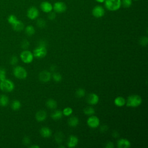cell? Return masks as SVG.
<instances>
[{
	"label": "cell",
	"instance_id": "cell-19",
	"mask_svg": "<svg viewBox=\"0 0 148 148\" xmlns=\"http://www.w3.org/2000/svg\"><path fill=\"white\" fill-rule=\"evenodd\" d=\"M114 103L117 107H121L125 104L126 100L123 97H117L115 99Z\"/></svg>",
	"mask_w": 148,
	"mask_h": 148
},
{
	"label": "cell",
	"instance_id": "cell-15",
	"mask_svg": "<svg viewBox=\"0 0 148 148\" xmlns=\"http://www.w3.org/2000/svg\"><path fill=\"white\" fill-rule=\"evenodd\" d=\"M131 146V142L127 139H120L117 141V147L119 148H128Z\"/></svg>",
	"mask_w": 148,
	"mask_h": 148
},
{
	"label": "cell",
	"instance_id": "cell-7",
	"mask_svg": "<svg viewBox=\"0 0 148 148\" xmlns=\"http://www.w3.org/2000/svg\"><path fill=\"white\" fill-rule=\"evenodd\" d=\"M53 9L56 13H62L66 12L67 9V6L64 3L58 1L54 3V5L53 6Z\"/></svg>",
	"mask_w": 148,
	"mask_h": 148
},
{
	"label": "cell",
	"instance_id": "cell-32",
	"mask_svg": "<svg viewBox=\"0 0 148 148\" xmlns=\"http://www.w3.org/2000/svg\"><path fill=\"white\" fill-rule=\"evenodd\" d=\"M17 20V18L14 15H11L8 17V22L11 25H13V23H15Z\"/></svg>",
	"mask_w": 148,
	"mask_h": 148
},
{
	"label": "cell",
	"instance_id": "cell-29",
	"mask_svg": "<svg viewBox=\"0 0 148 148\" xmlns=\"http://www.w3.org/2000/svg\"><path fill=\"white\" fill-rule=\"evenodd\" d=\"M37 26L41 29H43L45 28L46 27V23L45 22V20L43 19H39L37 20Z\"/></svg>",
	"mask_w": 148,
	"mask_h": 148
},
{
	"label": "cell",
	"instance_id": "cell-10",
	"mask_svg": "<svg viewBox=\"0 0 148 148\" xmlns=\"http://www.w3.org/2000/svg\"><path fill=\"white\" fill-rule=\"evenodd\" d=\"M27 17L31 20H34L37 19L39 16V11L35 7H30L27 13Z\"/></svg>",
	"mask_w": 148,
	"mask_h": 148
},
{
	"label": "cell",
	"instance_id": "cell-33",
	"mask_svg": "<svg viewBox=\"0 0 148 148\" xmlns=\"http://www.w3.org/2000/svg\"><path fill=\"white\" fill-rule=\"evenodd\" d=\"M52 78L53 80L56 82H59L62 80L61 75L58 72H54L52 75Z\"/></svg>",
	"mask_w": 148,
	"mask_h": 148
},
{
	"label": "cell",
	"instance_id": "cell-5",
	"mask_svg": "<svg viewBox=\"0 0 148 148\" xmlns=\"http://www.w3.org/2000/svg\"><path fill=\"white\" fill-rule=\"evenodd\" d=\"M20 58L25 63L29 64V63H30L33 61L34 58V55L30 51L25 50L21 53Z\"/></svg>",
	"mask_w": 148,
	"mask_h": 148
},
{
	"label": "cell",
	"instance_id": "cell-39",
	"mask_svg": "<svg viewBox=\"0 0 148 148\" xmlns=\"http://www.w3.org/2000/svg\"><path fill=\"white\" fill-rule=\"evenodd\" d=\"M23 143L25 145H28L30 143V139L28 137H25L23 139Z\"/></svg>",
	"mask_w": 148,
	"mask_h": 148
},
{
	"label": "cell",
	"instance_id": "cell-43",
	"mask_svg": "<svg viewBox=\"0 0 148 148\" xmlns=\"http://www.w3.org/2000/svg\"><path fill=\"white\" fill-rule=\"evenodd\" d=\"M55 70H56V66H55L53 65V66H52L50 67V70H51L52 71H54Z\"/></svg>",
	"mask_w": 148,
	"mask_h": 148
},
{
	"label": "cell",
	"instance_id": "cell-42",
	"mask_svg": "<svg viewBox=\"0 0 148 148\" xmlns=\"http://www.w3.org/2000/svg\"><path fill=\"white\" fill-rule=\"evenodd\" d=\"M112 135H113V137H114V138H117L118 137H119V133H118V132L117 131H115L113 133V134H112Z\"/></svg>",
	"mask_w": 148,
	"mask_h": 148
},
{
	"label": "cell",
	"instance_id": "cell-28",
	"mask_svg": "<svg viewBox=\"0 0 148 148\" xmlns=\"http://www.w3.org/2000/svg\"><path fill=\"white\" fill-rule=\"evenodd\" d=\"M55 141L58 143H61L63 141V138H64V135H63L62 133L61 132L57 133L55 135Z\"/></svg>",
	"mask_w": 148,
	"mask_h": 148
},
{
	"label": "cell",
	"instance_id": "cell-36",
	"mask_svg": "<svg viewBox=\"0 0 148 148\" xmlns=\"http://www.w3.org/2000/svg\"><path fill=\"white\" fill-rule=\"evenodd\" d=\"M17 62H18L17 57L15 56H12L10 60V64L12 66H15L17 64Z\"/></svg>",
	"mask_w": 148,
	"mask_h": 148
},
{
	"label": "cell",
	"instance_id": "cell-13",
	"mask_svg": "<svg viewBox=\"0 0 148 148\" xmlns=\"http://www.w3.org/2000/svg\"><path fill=\"white\" fill-rule=\"evenodd\" d=\"M99 101L98 96L95 93L90 94L87 97V102L90 105H96Z\"/></svg>",
	"mask_w": 148,
	"mask_h": 148
},
{
	"label": "cell",
	"instance_id": "cell-11",
	"mask_svg": "<svg viewBox=\"0 0 148 148\" xmlns=\"http://www.w3.org/2000/svg\"><path fill=\"white\" fill-rule=\"evenodd\" d=\"M39 79L42 82H48L51 79V74L48 71H43L39 73Z\"/></svg>",
	"mask_w": 148,
	"mask_h": 148
},
{
	"label": "cell",
	"instance_id": "cell-46",
	"mask_svg": "<svg viewBox=\"0 0 148 148\" xmlns=\"http://www.w3.org/2000/svg\"><path fill=\"white\" fill-rule=\"evenodd\" d=\"M59 147H62V148H65V146H60Z\"/></svg>",
	"mask_w": 148,
	"mask_h": 148
},
{
	"label": "cell",
	"instance_id": "cell-47",
	"mask_svg": "<svg viewBox=\"0 0 148 148\" xmlns=\"http://www.w3.org/2000/svg\"><path fill=\"white\" fill-rule=\"evenodd\" d=\"M134 1H138V0H134Z\"/></svg>",
	"mask_w": 148,
	"mask_h": 148
},
{
	"label": "cell",
	"instance_id": "cell-34",
	"mask_svg": "<svg viewBox=\"0 0 148 148\" xmlns=\"http://www.w3.org/2000/svg\"><path fill=\"white\" fill-rule=\"evenodd\" d=\"M6 79V70L4 68H0V81Z\"/></svg>",
	"mask_w": 148,
	"mask_h": 148
},
{
	"label": "cell",
	"instance_id": "cell-9",
	"mask_svg": "<svg viewBox=\"0 0 148 148\" xmlns=\"http://www.w3.org/2000/svg\"><path fill=\"white\" fill-rule=\"evenodd\" d=\"M92 15L96 18L102 17L105 15V10L102 7L97 5L93 9Z\"/></svg>",
	"mask_w": 148,
	"mask_h": 148
},
{
	"label": "cell",
	"instance_id": "cell-40",
	"mask_svg": "<svg viewBox=\"0 0 148 148\" xmlns=\"http://www.w3.org/2000/svg\"><path fill=\"white\" fill-rule=\"evenodd\" d=\"M108 127L107 125H102V126L101 127L100 130H101V132L104 133V132L107 131L108 130Z\"/></svg>",
	"mask_w": 148,
	"mask_h": 148
},
{
	"label": "cell",
	"instance_id": "cell-18",
	"mask_svg": "<svg viewBox=\"0 0 148 148\" xmlns=\"http://www.w3.org/2000/svg\"><path fill=\"white\" fill-rule=\"evenodd\" d=\"M40 135L44 138H49L52 135L51 130L49 128L46 127L42 128L40 130Z\"/></svg>",
	"mask_w": 148,
	"mask_h": 148
},
{
	"label": "cell",
	"instance_id": "cell-1",
	"mask_svg": "<svg viewBox=\"0 0 148 148\" xmlns=\"http://www.w3.org/2000/svg\"><path fill=\"white\" fill-rule=\"evenodd\" d=\"M142 103V98L138 95H131L127 98L126 105L128 107L136 108L139 107Z\"/></svg>",
	"mask_w": 148,
	"mask_h": 148
},
{
	"label": "cell",
	"instance_id": "cell-35",
	"mask_svg": "<svg viewBox=\"0 0 148 148\" xmlns=\"http://www.w3.org/2000/svg\"><path fill=\"white\" fill-rule=\"evenodd\" d=\"M139 43L141 45L143 46H146L147 45L148 43V38L147 37H142L140 40H139Z\"/></svg>",
	"mask_w": 148,
	"mask_h": 148
},
{
	"label": "cell",
	"instance_id": "cell-26",
	"mask_svg": "<svg viewBox=\"0 0 148 148\" xmlns=\"http://www.w3.org/2000/svg\"><path fill=\"white\" fill-rule=\"evenodd\" d=\"M132 0H121V6L124 8H129L132 5Z\"/></svg>",
	"mask_w": 148,
	"mask_h": 148
},
{
	"label": "cell",
	"instance_id": "cell-41",
	"mask_svg": "<svg viewBox=\"0 0 148 148\" xmlns=\"http://www.w3.org/2000/svg\"><path fill=\"white\" fill-rule=\"evenodd\" d=\"M105 147H106L107 148H113V147H114V145H113V142H108L107 143L106 145H105Z\"/></svg>",
	"mask_w": 148,
	"mask_h": 148
},
{
	"label": "cell",
	"instance_id": "cell-25",
	"mask_svg": "<svg viewBox=\"0 0 148 148\" xmlns=\"http://www.w3.org/2000/svg\"><path fill=\"white\" fill-rule=\"evenodd\" d=\"M25 32L26 34L28 35V36H32L35 33V29L33 26H28L26 27L25 29Z\"/></svg>",
	"mask_w": 148,
	"mask_h": 148
},
{
	"label": "cell",
	"instance_id": "cell-37",
	"mask_svg": "<svg viewBox=\"0 0 148 148\" xmlns=\"http://www.w3.org/2000/svg\"><path fill=\"white\" fill-rule=\"evenodd\" d=\"M22 48L23 49H27L29 46H30V43L27 40H23V42H22Z\"/></svg>",
	"mask_w": 148,
	"mask_h": 148
},
{
	"label": "cell",
	"instance_id": "cell-3",
	"mask_svg": "<svg viewBox=\"0 0 148 148\" xmlns=\"http://www.w3.org/2000/svg\"><path fill=\"white\" fill-rule=\"evenodd\" d=\"M15 89V84L12 81L5 79L0 81V89L4 92H11Z\"/></svg>",
	"mask_w": 148,
	"mask_h": 148
},
{
	"label": "cell",
	"instance_id": "cell-17",
	"mask_svg": "<svg viewBox=\"0 0 148 148\" xmlns=\"http://www.w3.org/2000/svg\"><path fill=\"white\" fill-rule=\"evenodd\" d=\"M78 138L74 135H71L68 139L67 145L68 147H74L78 143Z\"/></svg>",
	"mask_w": 148,
	"mask_h": 148
},
{
	"label": "cell",
	"instance_id": "cell-8",
	"mask_svg": "<svg viewBox=\"0 0 148 148\" xmlns=\"http://www.w3.org/2000/svg\"><path fill=\"white\" fill-rule=\"evenodd\" d=\"M100 119L96 116H92L89 117L87 120V123L91 128L95 129L100 125Z\"/></svg>",
	"mask_w": 148,
	"mask_h": 148
},
{
	"label": "cell",
	"instance_id": "cell-24",
	"mask_svg": "<svg viewBox=\"0 0 148 148\" xmlns=\"http://www.w3.org/2000/svg\"><path fill=\"white\" fill-rule=\"evenodd\" d=\"M21 106L22 105L19 100H14L11 104V108L14 111L19 110L21 108Z\"/></svg>",
	"mask_w": 148,
	"mask_h": 148
},
{
	"label": "cell",
	"instance_id": "cell-23",
	"mask_svg": "<svg viewBox=\"0 0 148 148\" xmlns=\"http://www.w3.org/2000/svg\"><path fill=\"white\" fill-rule=\"evenodd\" d=\"M62 112L61 111H59V110H57L54 112H53L51 115V117L53 119V120H59L62 117Z\"/></svg>",
	"mask_w": 148,
	"mask_h": 148
},
{
	"label": "cell",
	"instance_id": "cell-27",
	"mask_svg": "<svg viewBox=\"0 0 148 148\" xmlns=\"http://www.w3.org/2000/svg\"><path fill=\"white\" fill-rule=\"evenodd\" d=\"M84 113L86 115H93L95 113V110L92 107H87L85 108L83 110Z\"/></svg>",
	"mask_w": 148,
	"mask_h": 148
},
{
	"label": "cell",
	"instance_id": "cell-22",
	"mask_svg": "<svg viewBox=\"0 0 148 148\" xmlns=\"http://www.w3.org/2000/svg\"><path fill=\"white\" fill-rule=\"evenodd\" d=\"M9 103V98L6 95L0 96V105L2 107H6Z\"/></svg>",
	"mask_w": 148,
	"mask_h": 148
},
{
	"label": "cell",
	"instance_id": "cell-21",
	"mask_svg": "<svg viewBox=\"0 0 148 148\" xmlns=\"http://www.w3.org/2000/svg\"><path fill=\"white\" fill-rule=\"evenodd\" d=\"M79 124V119L78 117L75 116H72L71 117L68 119V124L70 126L72 127H76Z\"/></svg>",
	"mask_w": 148,
	"mask_h": 148
},
{
	"label": "cell",
	"instance_id": "cell-38",
	"mask_svg": "<svg viewBox=\"0 0 148 148\" xmlns=\"http://www.w3.org/2000/svg\"><path fill=\"white\" fill-rule=\"evenodd\" d=\"M48 19L50 20H53L55 19L56 17V15L55 12H50L49 13H48Z\"/></svg>",
	"mask_w": 148,
	"mask_h": 148
},
{
	"label": "cell",
	"instance_id": "cell-14",
	"mask_svg": "<svg viewBox=\"0 0 148 148\" xmlns=\"http://www.w3.org/2000/svg\"><path fill=\"white\" fill-rule=\"evenodd\" d=\"M47 117V113L44 110L38 111L35 115V119L38 121H44Z\"/></svg>",
	"mask_w": 148,
	"mask_h": 148
},
{
	"label": "cell",
	"instance_id": "cell-2",
	"mask_svg": "<svg viewBox=\"0 0 148 148\" xmlns=\"http://www.w3.org/2000/svg\"><path fill=\"white\" fill-rule=\"evenodd\" d=\"M105 6L110 11H116L121 7V0H105Z\"/></svg>",
	"mask_w": 148,
	"mask_h": 148
},
{
	"label": "cell",
	"instance_id": "cell-30",
	"mask_svg": "<svg viewBox=\"0 0 148 148\" xmlns=\"http://www.w3.org/2000/svg\"><path fill=\"white\" fill-rule=\"evenodd\" d=\"M85 94H86V91L85 90L82 88H79L76 92V96L78 98L83 97L84 96H85Z\"/></svg>",
	"mask_w": 148,
	"mask_h": 148
},
{
	"label": "cell",
	"instance_id": "cell-12",
	"mask_svg": "<svg viewBox=\"0 0 148 148\" xmlns=\"http://www.w3.org/2000/svg\"><path fill=\"white\" fill-rule=\"evenodd\" d=\"M40 7L41 10L45 13H49L53 10L52 5L48 1L42 2L40 5Z\"/></svg>",
	"mask_w": 148,
	"mask_h": 148
},
{
	"label": "cell",
	"instance_id": "cell-4",
	"mask_svg": "<svg viewBox=\"0 0 148 148\" xmlns=\"http://www.w3.org/2000/svg\"><path fill=\"white\" fill-rule=\"evenodd\" d=\"M15 76L19 79H25L27 76V71L25 68L21 66H16L13 69Z\"/></svg>",
	"mask_w": 148,
	"mask_h": 148
},
{
	"label": "cell",
	"instance_id": "cell-20",
	"mask_svg": "<svg viewBox=\"0 0 148 148\" xmlns=\"http://www.w3.org/2000/svg\"><path fill=\"white\" fill-rule=\"evenodd\" d=\"M46 105L47 107L50 110L56 109L57 107V102L53 99L48 100L46 103Z\"/></svg>",
	"mask_w": 148,
	"mask_h": 148
},
{
	"label": "cell",
	"instance_id": "cell-16",
	"mask_svg": "<svg viewBox=\"0 0 148 148\" xmlns=\"http://www.w3.org/2000/svg\"><path fill=\"white\" fill-rule=\"evenodd\" d=\"M12 28L13 29L17 32H20L21 31H22L24 28H25V25L23 24V23L22 22V21L17 20L16 22L13 23V25H12Z\"/></svg>",
	"mask_w": 148,
	"mask_h": 148
},
{
	"label": "cell",
	"instance_id": "cell-44",
	"mask_svg": "<svg viewBox=\"0 0 148 148\" xmlns=\"http://www.w3.org/2000/svg\"><path fill=\"white\" fill-rule=\"evenodd\" d=\"M96 1L98 3H104L105 0H96Z\"/></svg>",
	"mask_w": 148,
	"mask_h": 148
},
{
	"label": "cell",
	"instance_id": "cell-6",
	"mask_svg": "<svg viewBox=\"0 0 148 148\" xmlns=\"http://www.w3.org/2000/svg\"><path fill=\"white\" fill-rule=\"evenodd\" d=\"M46 54H47V49L46 46H39L38 48L34 49L33 52L34 56L38 58H44V57H45Z\"/></svg>",
	"mask_w": 148,
	"mask_h": 148
},
{
	"label": "cell",
	"instance_id": "cell-31",
	"mask_svg": "<svg viewBox=\"0 0 148 148\" xmlns=\"http://www.w3.org/2000/svg\"><path fill=\"white\" fill-rule=\"evenodd\" d=\"M72 112H73V110L70 107H67L63 110V111H62V114L66 116H69L71 115Z\"/></svg>",
	"mask_w": 148,
	"mask_h": 148
},
{
	"label": "cell",
	"instance_id": "cell-45",
	"mask_svg": "<svg viewBox=\"0 0 148 148\" xmlns=\"http://www.w3.org/2000/svg\"><path fill=\"white\" fill-rule=\"evenodd\" d=\"M30 147L31 148H39V146L38 145H33Z\"/></svg>",
	"mask_w": 148,
	"mask_h": 148
}]
</instances>
